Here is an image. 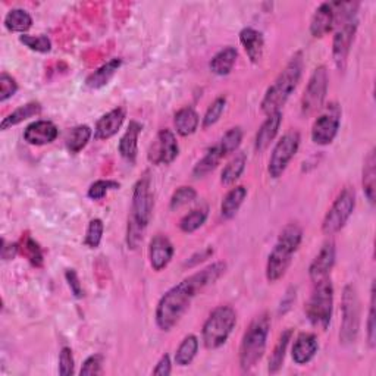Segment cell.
Masks as SVG:
<instances>
[{
    "label": "cell",
    "instance_id": "30",
    "mask_svg": "<svg viewBox=\"0 0 376 376\" xmlns=\"http://www.w3.org/2000/svg\"><path fill=\"white\" fill-rule=\"evenodd\" d=\"M19 253L28 259V262L36 268H41L44 263V254L39 242L32 238L30 234H24L18 242Z\"/></svg>",
    "mask_w": 376,
    "mask_h": 376
},
{
    "label": "cell",
    "instance_id": "29",
    "mask_svg": "<svg viewBox=\"0 0 376 376\" xmlns=\"http://www.w3.org/2000/svg\"><path fill=\"white\" fill-rule=\"evenodd\" d=\"M224 156H225V154H224L222 150H220L219 145L213 146L212 149H209L206 152L205 156L200 160H198L196 163V167L193 168V176H194V178L196 180L203 178V176H206L207 174L212 172L218 167L219 162L224 159Z\"/></svg>",
    "mask_w": 376,
    "mask_h": 376
},
{
    "label": "cell",
    "instance_id": "38",
    "mask_svg": "<svg viewBox=\"0 0 376 376\" xmlns=\"http://www.w3.org/2000/svg\"><path fill=\"white\" fill-rule=\"evenodd\" d=\"M225 106H227V97L220 96V97L215 98V102L212 105H210L207 107V110H206L202 127L203 128H209V127L215 125L218 123V121L220 119V116H222L224 110H225Z\"/></svg>",
    "mask_w": 376,
    "mask_h": 376
},
{
    "label": "cell",
    "instance_id": "26",
    "mask_svg": "<svg viewBox=\"0 0 376 376\" xmlns=\"http://www.w3.org/2000/svg\"><path fill=\"white\" fill-rule=\"evenodd\" d=\"M237 56H238V52L236 48L232 46L224 48L222 50H219L215 54L212 61H210V65H209L210 71L219 76L228 75L232 71V68H234Z\"/></svg>",
    "mask_w": 376,
    "mask_h": 376
},
{
    "label": "cell",
    "instance_id": "21",
    "mask_svg": "<svg viewBox=\"0 0 376 376\" xmlns=\"http://www.w3.org/2000/svg\"><path fill=\"white\" fill-rule=\"evenodd\" d=\"M282 123V114L281 112H275L272 115H268V118L264 119V123L259 128L256 140H254V149H256L258 153H262L267 150L271 143L275 140L276 134H278L280 127Z\"/></svg>",
    "mask_w": 376,
    "mask_h": 376
},
{
    "label": "cell",
    "instance_id": "24",
    "mask_svg": "<svg viewBox=\"0 0 376 376\" xmlns=\"http://www.w3.org/2000/svg\"><path fill=\"white\" fill-rule=\"evenodd\" d=\"M121 65H123V61L118 58L106 62L105 65L101 66V68L96 70L94 72H92L87 76L85 85L88 88H92V90H98V88L105 87L110 80L114 79V75L121 68Z\"/></svg>",
    "mask_w": 376,
    "mask_h": 376
},
{
    "label": "cell",
    "instance_id": "16",
    "mask_svg": "<svg viewBox=\"0 0 376 376\" xmlns=\"http://www.w3.org/2000/svg\"><path fill=\"white\" fill-rule=\"evenodd\" d=\"M335 264V244L333 241H328L317 253V256L309 267V276L313 282L320 281L329 276V272L333 271Z\"/></svg>",
    "mask_w": 376,
    "mask_h": 376
},
{
    "label": "cell",
    "instance_id": "22",
    "mask_svg": "<svg viewBox=\"0 0 376 376\" xmlns=\"http://www.w3.org/2000/svg\"><path fill=\"white\" fill-rule=\"evenodd\" d=\"M240 43L244 48L249 59L253 63H259L263 58V49H264V40L260 31L254 30L251 27H247L241 30L240 32Z\"/></svg>",
    "mask_w": 376,
    "mask_h": 376
},
{
    "label": "cell",
    "instance_id": "2",
    "mask_svg": "<svg viewBox=\"0 0 376 376\" xmlns=\"http://www.w3.org/2000/svg\"><path fill=\"white\" fill-rule=\"evenodd\" d=\"M154 207V197L152 193V181L146 172L134 185L132 203L127 225V246L131 250H137L145 237L146 228L152 219Z\"/></svg>",
    "mask_w": 376,
    "mask_h": 376
},
{
    "label": "cell",
    "instance_id": "34",
    "mask_svg": "<svg viewBox=\"0 0 376 376\" xmlns=\"http://www.w3.org/2000/svg\"><path fill=\"white\" fill-rule=\"evenodd\" d=\"M291 337H293V329H286L281 334L278 342H276L272 356L269 359V368L268 369H269L271 373H276L282 368V363H284V359H285V353H286V348H289Z\"/></svg>",
    "mask_w": 376,
    "mask_h": 376
},
{
    "label": "cell",
    "instance_id": "11",
    "mask_svg": "<svg viewBox=\"0 0 376 376\" xmlns=\"http://www.w3.org/2000/svg\"><path fill=\"white\" fill-rule=\"evenodd\" d=\"M335 24L338 25V30L335 31L334 41H333V58L340 71L346 70L347 59L350 54V49L355 41L359 19L356 17H348L344 19H338Z\"/></svg>",
    "mask_w": 376,
    "mask_h": 376
},
{
    "label": "cell",
    "instance_id": "1",
    "mask_svg": "<svg viewBox=\"0 0 376 376\" xmlns=\"http://www.w3.org/2000/svg\"><path fill=\"white\" fill-rule=\"evenodd\" d=\"M227 271V264L224 262H216L209 264L205 269L188 276L180 284L174 285L162 295L158 303L156 325L160 331L168 333L176 324L180 322L184 313L188 311L191 302L198 293H202L207 285L216 282Z\"/></svg>",
    "mask_w": 376,
    "mask_h": 376
},
{
    "label": "cell",
    "instance_id": "47",
    "mask_svg": "<svg viewBox=\"0 0 376 376\" xmlns=\"http://www.w3.org/2000/svg\"><path fill=\"white\" fill-rule=\"evenodd\" d=\"M103 357L101 355H93L88 357L84 364H83V368L80 370V375L83 376H88V375H102L103 373Z\"/></svg>",
    "mask_w": 376,
    "mask_h": 376
},
{
    "label": "cell",
    "instance_id": "31",
    "mask_svg": "<svg viewBox=\"0 0 376 376\" xmlns=\"http://www.w3.org/2000/svg\"><path fill=\"white\" fill-rule=\"evenodd\" d=\"M41 112V106L40 103L37 102H31V103H27L24 106L18 107L17 110H14L12 114L8 115L3 121H2V125H0V128H2L3 131L10 128V127H15L21 123H24L25 119L28 118H32V116H37L40 115Z\"/></svg>",
    "mask_w": 376,
    "mask_h": 376
},
{
    "label": "cell",
    "instance_id": "49",
    "mask_svg": "<svg viewBox=\"0 0 376 376\" xmlns=\"http://www.w3.org/2000/svg\"><path fill=\"white\" fill-rule=\"evenodd\" d=\"M0 253H2V259L3 260H10V259H15L17 254L19 253V246L18 242H10V244H8L6 240L3 238L2 240V250H0Z\"/></svg>",
    "mask_w": 376,
    "mask_h": 376
},
{
    "label": "cell",
    "instance_id": "46",
    "mask_svg": "<svg viewBox=\"0 0 376 376\" xmlns=\"http://www.w3.org/2000/svg\"><path fill=\"white\" fill-rule=\"evenodd\" d=\"M74 356L70 347H63L59 353V373L62 376H70L74 373Z\"/></svg>",
    "mask_w": 376,
    "mask_h": 376
},
{
    "label": "cell",
    "instance_id": "18",
    "mask_svg": "<svg viewBox=\"0 0 376 376\" xmlns=\"http://www.w3.org/2000/svg\"><path fill=\"white\" fill-rule=\"evenodd\" d=\"M335 27V6L334 2L320 5L311 22V34L315 39H322Z\"/></svg>",
    "mask_w": 376,
    "mask_h": 376
},
{
    "label": "cell",
    "instance_id": "10",
    "mask_svg": "<svg viewBox=\"0 0 376 376\" xmlns=\"http://www.w3.org/2000/svg\"><path fill=\"white\" fill-rule=\"evenodd\" d=\"M328 81V71L325 66H317L311 75V80H309L302 97V114L304 116H311L322 109L326 98Z\"/></svg>",
    "mask_w": 376,
    "mask_h": 376
},
{
    "label": "cell",
    "instance_id": "19",
    "mask_svg": "<svg viewBox=\"0 0 376 376\" xmlns=\"http://www.w3.org/2000/svg\"><path fill=\"white\" fill-rule=\"evenodd\" d=\"M125 121V109L116 107L110 110L106 115H103L97 121L96 129H94V138L96 140H107L114 137L119 128L123 127Z\"/></svg>",
    "mask_w": 376,
    "mask_h": 376
},
{
    "label": "cell",
    "instance_id": "9",
    "mask_svg": "<svg viewBox=\"0 0 376 376\" xmlns=\"http://www.w3.org/2000/svg\"><path fill=\"white\" fill-rule=\"evenodd\" d=\"M356 207V193L351 187H346L335 202L328 210V213L324 218L322 222V232L325 236H334L346 227L347 220L355 212Z\"/></svg>",
    "mask_w": 376,
    "mask_h": 376
},
{
    "label": "cell",
    "instance_id": "27",
    "mask_svg": "<svg viewBox=\"0 0 376 376\" xmlns=\"http://www.w3.org/2000/svg\"><path fill=\"white\" fill-rule=\"evenodd\" d=\"M247 197V188L244 185H238L236 188H231L224 197L222 205H220V215L224 219H231L237 215L242 202Z\"/></svg>",
    "mask_w": 376,
    "mask_h": 376
},
{
    "label": "cell",
    "instance_id": "50",
    "mask_svg": "<svg viewBox=\"0 0 376 376\" xmlns=\"http://www.w3.org/2000/svg\"><path fill=\"white\" fill-rule=\"evenodd\" d=\"M153 375H159V376L171 375V359L168 355L160 357V360L156 364V368L153 369Z\"/></svg>",
    "mask_w": 376,
    "mask_h": 376
},
{
    "label": "cell",
    "instance_id": "28",
    "mask_svg": "<svg viewBox=\"0 0 376 376\" xmlns=\"http://www.w3.org/2000/svg\"><path fill=\"white\" fill-rule=\"evenodd\" d=\"M363 191L370 205H375V194H376V156L375 149H372L366 159H364L363 167Z\"/></svg>",
    "mask_w": 376,
    "mask_h": 376
},
{
    "label": "cell",
    "instance_id": "37",
    "mask_svg": "<svg viewBox=\"0 0 376 376\" xmlns=\"http://www.w3.org/2000/svg\"><path fill=\"white\" fill-rule=\"evenodd\" d=\"M246 163H247V158L244 153H240L234 159L229 160L222 171V175H220V181H222V184L225 185L234 184L240 178L241 174L244 172Z\"/></svg>",
    "mask_w": 376,
    "mask_h": 376
},
{
    "label": "cell",
    "instance_id": "52",
    "mask_svg": "<svg viewBox=\"0 0 376 376\" xmlns=\"http://www.w3.org/2000/svg\"><path fill=\"white\" fill-rule=\"evenodd\" d=\"M294 300H295V290H294V289H290L289 291H286L285 297L282 298L280 313H285L286 311H289V309L291 307V304L294 303Z\"/></svg>",
    "mask_w": 376,
    "mask_h": 376
},
{
    "label": "cell",
    "instance_id": "35",
    "mask_svg": "<svg viewBox=\"0 0 376 376\" xmlns=\"http://www.w3.org/2000/svg\"><path fill=\"white\" fill-rule=\"evenodd\" d=\"M209 216V207L202 206L193 209L190 213H187L180 222V229L185 234H191V232L197 231L198 228H202L206 222V219Z\"/></svg>",
    "mask_w": 376,
    "mask_h": 376
},
{
    "label": "cell",
    "instance_id": "43",
    "mask_svg": "<svg viewBox=\"0 0 376 376\" xmlns=\"http://www.w3.org/2000/svg\"><path fill=\"white\" fill-rule=\"evenodd\" d=\"M119 184L112 180H98L94 184L90 185L87 191V196L92 198V200H102V198L107 194L109 190H118Z\"/></svg>",
    "mask_w": 376,
    "mask_h": 376
},
{
    "label": "cell",
    "instance_id": "48",
    "mask_svg": "<svg viewBox=\"0 0 376 376\" xmlns=\"http://www.w3.org/2000/svg\"><path fill=\"white\" fill-rule=\"evenodd\" d=\"M65 278H66V282H68L70 289L74 294L75 298H83L84 297V290H83V285L80 282V278L79 275H76V272L74 269H68L65 272Z\"/></svg>",
    "mask_w": 376,
    "mask_h": 376
},
{
    "label": "cell",
    "instance_id": "41",
    "mask_svg": "<svg viewBox=\"0 0 376 376\" xmlns=\"http://www.w3.org/2000/svg\"><path fill=\"white\" fill-rule=\"evenodd\" d=\"M19 41L32 52L48 53L52 49V41L48 36H19Z\"/></svg>",
    "mask_w": 376,
    "mask_h": 376
},
{
    "label": "cell",
    "instance_id": "15",
    "mask_svg": "<svg viewBox=\"0 0 376 376\" xmlns=\"http://www.w3.org/2000/svg\"><path fill=\"white\" fill-rule=\"evenodd\" d=\"M174 253H175L174 244L167 236L163 234L154 236L149 246V259L153 271L160 272L167 268L174 258Z\"/></svg>",
    "mask_w": 376,
    "mask_h": 376
},
{
    "label": "cell",
    "instance_id": "6",
    "mask_svg": "<svg viewBox=\"0 0 376 376\" xmlns=\"http://www.w3.org/2000/svg\"><path fill=\"white\" fill-rule=\"evenodd\" d=\"M334 309V285L329 276L316 281L311 298L306 304V316L315 328L326 329L333 319Z\"/></svg>",
    "mask_w": 376,
    "mask_h": 376
},
{
    "label": "cell",
    "instance_id": "3",
    "mask_svg": "<svg viewBox=\"0 0 376 376\" xmlns=\"http://www.w3.org/2000/svg\"><path fill=\"white\" fill-rule=\"evenodd\" d=\"M303 72V53L297 52L290 62L285 65L281 74L276 76L273 84L264 93L263 101L260 103L262 112L264 115H272L275 112H281V107L286 103L290 96L297 88L298 81L302 79Z\"/></svg>",
    "mask_w": 376,
    "mask_h": 376
},
{
    "label": "cell",
    "instance_id": "45",
    "mask_svg": "<svg viewBox=\"0 0 376 376\" xmlns=\"http://www.w3.org/2000/svg\"><path fill=\"white\" fill-rule=\"evenodd\" d=\"M368 342L369 347L373 348L376 344V325H375V284L370 289V304H369V315H368Z\"/></svg>",
    "mask_w": 376,
    "mask_h": 376
},
{
    "label": "cell",
    "instance_id": "40",
    "mask_svg": "<svg viewBox=\"0 0 376 376\" xmlns=\"http://www.w3.org/2000/svg\"><path fill=\"white\" fill-rule=\"evenodd\" d=\"M241 140H242V129L240 127H234L225 132V136L219 143V147L227 156V154L234 153L240 147Z\"/></svg>",
    "mask_w": 376,
    "mask_h": 376
},
{
    "label": "cell",
    "instance_id": "5",
    "mask_svg": "<svg viewBox=\"0 0 376 376\" xmlns=\"http://www.w3.org/2000/svg\"><path fill=\"white\" fill-rule=\"evenodd\" d=\"M271 329V316L264 312L251 320L240 344V366L244 372L251 370L264 355Z\"/></svg>",
    "mask_w": 376,
    "mask_h": 376
},
{
    "label": "cell",
    "instance_id": "4",
    "mask_svg": "<svg viewBox=\"0 0 376 376\" xmlns=\"http://www.w3.org/2000/svg\"><path fill=\"white\" fill-rule=\"evenodd\" d=\"M303 229L297 224L285 225L272 249L267 263V278L269 282L280 281L289 271L294 253L300 247Z\"/></svg>",
    "mask_w": 376,
    "mask_h": 376
},
{
    "label": "cell",
    "instance_id": "44",
    "mask_svg": "<svg viewBox=\"0 0 376 376\" xmlns=\"http://www.w3.org/2000/svg\"><path fill=\"white\" fill-rule=\"evenodd\" d=\"M18 92V83L15 79L3 72L0 75V102H6L8 98L12 97Z\"/></svg>",
    "mask_w": 376,
    "mask_h": 376
},
{
    "label": "cell",
    "instance_id": "20",
    "mask_svg": "<svg viewBox=\"0 0 376 376\" xmlns=\"http://www.w3.org/2000/svg\"><path fill=\"white\" fill-rule=\"evenodd\" d=\"M317 350H319V342L316 335L311 333H303L295 338L293 350H291V356L294 363L303 366V364H307L316 356Z\"/></svg>",
    "mask_w": 376,
    "mask_h": 376
},
{
    "label": "cell",
    "instance_id": "17",
    "mask_svg": "<svg viewBox=\"0 0 376 376\" xmlns=\"http://www.w3.org/2000/svg\"><path fill=\"white\" fill-rule=\"evenodd\" d=\"M59 134L58 127L52 121H36L24 131V140L31 146L50 145Z\"/></svg>",
    "mask_w": 376,
    "mask_h": 376
},
{
    "label": "cell",
    "instance_id": "39",
    "mask_svg": "<svg viewBox=\"0 0 376 376\" xmlns=\"http://www.w3.org/2000/svg\"><path fill=\"white\" fill-rule=\"evenodd\" d=\"M103 229H105V225L102 222V219H92L90 224H88V228H87V234H85V246L88 249H97L98 246H101L102 242V237H103Z\"/></svg>",
    "mask_w": 376,
    "mask_h": 376
},
{
    "label": "cell",
    "instance_id": "32",
    "mask_svg": "<svg viewBox=\"0 0 376 376\" xmlns=\"http://www.w3.org/2000/svg\"><path fill=\"white\" fill-rule=\"evenodd\" d=\"M32 25L31 15L24 9H10L5 17V27L10 32H22L24 34Z\"/></svg>",
    "mask_w": 376,
    "mask_h": 376
},
{
    "label": "cell",
    "instance_id": "13",
    "mask_svg": "<svg viewBox=\"0 0 376 376\" xmlns=\"http://www.w3.org/2000/svg\"><path fill=\"white\" fill-rule=\"evenodd\" d=\"M341 124V109L337 103H331L320 114L312 127V140L317 146H328L338 134Z\"/></svg>",
    "mask_w": 376,
    "mask_h": 376
},
{
    "label": "cell",
    "instance_id": "36",
    "mask_svg": "<svg viewBox=\"0 0 376 376\" xmlns=\"http://www.w3.org/2000/svg\"><path fill=\"white\" fill-rule=\"evenodd\" d=\"M90 137H92V129L88 125L74 127L70 131L68 138H66V147H68L71 153H79L87 146V143L90 141Z\"/></svg>",
    "mask_w": 376,
    "mask_h": 376
},
{
    "label": "cell",
    "instance_id": "33",
    "mask_svg": "<svg viewBox=\"0 0 376 376\" xmlns=\"http://www.w3.org/2000/svg\"><path fill=\"white\" fill-rule=\"evenodd\" d=\"M198 351V338L196 335H187L175 353V363L184 368L190 364Z\"/></svg>",
    "mask_w": 376,
    "mask_h": 376
},
{
    "label": "cell",
    "instance_id": "12",
    "mask_svg": "<svg viewBox=\"0 0 376 376\" xmlns=\"http://www.w3.org/2000/svg\"><path fill=\"white\" fill-rule=\"evenodd\" d=\"M298 147H300V134H298L297 131L286 132V134H284L281 140L276 143L268 165V172L272 178L275 180L280 178L285 172L289 163L295 156Z\"/></svg>",
    "mask_w": 376,
    "mask_h": 376
},
{
    "label": "cell",
    "instance_id": "14",
    "mask_svg": "<svg viewBox=\"0 0 376 376\" xmlns=\"http://www.w3.org/2000/svg\"><path fill=\"white\" fill-rule=\"evenodd\" d=\"M180 154L178 141L171 129H160L149 149V160L153 165H169Z\"/></svg>",
    "mask_w": 376,
    "mask_h": 376
},
{
    "label": "cell",
    "instance_id": "42",
    "mask_svg": "<svg viewBox=\"0 0 376 376\" xmlns=\"http://www.w3.org/2000/svg\"><path fill=\"white\" fill-rule=\"evenodd\" d=\"M196 197H197V191L194 190L193 187H180L178 190L172 194L169 207H171V210H176V209H180L188 203H191L193 200H196Z\"/></svg>",
    "mask_w": 376,
    "mask_h": 376
},
{
    "label": "cell",
    "instance_id": "8",
    "mask_svg": "<svg viewBox=\"0 0 376 376\" xmlns=\"http://www.w3.org/2000/svg\"><path fill=\"white\" fill-rule=\"evenodd\" d=\"M342 320L340 329L341 344L348 346L357 340L360 329V300L355 285L347 284L342 291Z\"/></svg>",
    "mask_w": 376,
    "mask_h": 376
},
{
    "label": "cell",
    "instance_id": "7",
    "mask_svg": "<svg viewBox=\"0 0 376 376\" xmlns=\"http://www.w3.org/2000/svg\"><path fill=\"white\" fill-rule=\"evenodd\" d=\"M237 324V313L231 306H219L209 315L202 329V340L206 348L216 350L228 341Z\"/></svg>",
    "mask_w": 376,
    "mask_h": 376
},
{
    "label": "cell",
    "instance_id": "51",
    "mask_svg": "<svg viewBox=\"0 0 376 376\" xmlns=\"http://www.w3.org/2000/svg\"><path fill=\"white\" fill-rule=\"evenodd\" d=\"M212 254H213V249L212 247H206L200 253H197V254H194V256H191L190 259H188L187 263H185V267H188V268L196 267L198 262H203V260L209 259L210 256H212Z\"/></svg>",
    "mask_w": 376,
    "mask_h": 376
},
{
    "label": "cell",
    "instance_id": "23",
    "mask_svg": "<svg viewBox=\"0 0 376 376\" xmlns=\"http://www.w3.org/2000/svg\"><path fill=\"white\" fill-rule=\"evenodd\" d=\"M143 131V125L137 121H131L125 134L121 137L119 141V153L125 160L129 163H134L137 158V146H138V136Z\"/></svg>",
    "mask_w": 376,
    "mask_h": 376
},
{
    "label": "cell",
    "instance_id": "25",
    "mask_svg": "<svg viewBox=\"0 0 376 376\" xmlns=\"http://www.w3.org/2000/svg\"><path fill=\"white\" fill-rule=\"evenodd\" d=\"M198 123H200V118H198L196 110L190 106L180 109L178 112L175 114V118H174L175 129L182 137H188V136L194 134L198 128Z\"/></svg>",
    "mask_w": 376,
    "mask_h": 376
}]
</instances>
